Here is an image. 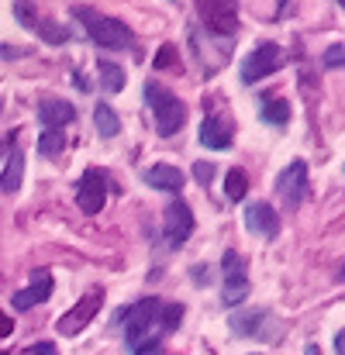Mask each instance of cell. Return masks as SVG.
Wrapping results in <instances>:
<instances>
[{
    "mask_svg": "<svg viewBox=\"0 0 345 355\" xmlns=\"http://www.w3.org/2000/svg\"><path fill=\"white\" fill-rule=\"evenodd\" d=\"M73 14L87 24L90 42H97L101 49H124V45H131V31H128L124 21L108 17V14H101L94 7H73Z\"/></svg>",
    "mask_w": 345,
    "mask_h": 355,
    "instance_id": "1",
    "label": "cell"
},
{
    "mask_svg": "<svg viewBox=\"0 0 345 355\" xmlns=\"http://www.w3.org/2000/svg\"><path fill=\"white\" fill-rule=\"evenodd\" d=\"M145 101H149V107H152V114H155V131H159L162 138H169V135H176V131L183 128L187 107H183L166 87L149 83V87H145Z\"/></svg>",
    "mask_w": 345,
    "mask_h": 355,
    "instance_id": "2",
    "label": "cell"
},
{
    "mask_svg": "<svg viewBox=\"0 0 345 355\" xmlns=\"http://www.w3.org/2000/svg\"><path fill=\"white\" fill-rule=\"evenodd\" d=\"M159 300H138L128 311H121V324H124V338L128 345H142L152 338V328H159Z\"/></svg>",
    "mask_w": 345,
    "mask_h": 355,
    "instance_id": "3",
    "label": "cell"
},
{
    "mask_svg": "<svg viewBox=\"0 0 345 355\" xmlns=\"http://www.w3.org/2000/svg\"><path fill=\"white\" fill-rule=\"evenodd\" d=\"M283 62H287V52H283L276 42H262V45H255V49L245 55V62H242V83L252 87V83L273 76L276 69H283Z\"/></svg>",
    "mask_w": 345,
    "mask_h": 355,
    "instance_id": "4",
    "label": "cell"
},
{
    "mask_svg": "<svg viewBox=\"0 0 345 355\" xmlns=\"http://www.w3.org/2000/svg\"><path fill=\"white\" fill-rule=\"evenodd\" d=\"M197 14L211 35L221 38L238 35V0H197Z\"/></svg>",
    "mask_w": 345,
    "mask_h": 355,
    "instance_id": "5",
    "label": "cell"
},
{
    "mask_svg": "<svg viewBox=\"0 0 345 355\" xmlns=\"http://www.w3.org/2000/svg\"><path fill=\"white\" fill-rule=\"evenodd\" d=\"M101 304H104V290H90V293H83L73 307H69V314H62L59 318V335H80L94 318H97V311H101Z\"/></svg>",
    "mask_w": 345,
    "mask_h": 355,
    "instance_id": "6",
    "label": "cell"
},
{
    "mask_svg": "<svg viewBox=\"0 0 345 355\" xmlns=\"http://www.w3.org/2000/svg\"><path fill=\"white\" fill-rule=\"evenodd\" d=\"M308 190H311V183H308V162L304 159H294L276 176V193L287 200V207H301L308 200Z\"/></svg>",
    "mask_w": 345,
    "mask_h": 355,
    "instance_id": "7",
    "label": "cell"
},
{
    "mask_svg": "<svg viewBox=\"0 0 345 355\" xmlns=\"http://www.w3.org/2000/svg\"><path fill=\"white\" fill-rule=\"evenodd\" d=\"M76 204L83 214H101L108 204V176L104 169H87L76 183Z\"/></svg>",
    "mask_w": 345,
    "mask_h": 355,
    "instance_id": "8",
    "label": "cell"
},
{
    "mask_svg": "<svg viewBox=\"0 0 345 355\" xmlns=\"http://www.w3.org/2000/svg\"><path fill=\"white\" fill-rule=\"evenodd\" d=\"M162 235L173 248H180L187 238L194 235V211L187 200H169L166 204V218H162Z\"/></svg>",
    "mask_w": 345,
    "mask_h": 355,
    "instance_id": "9",
    "label": "cell"
},
{
    "mask_svg": "<svg viewBox=\"0 0 345 355\" xmlns=\"http://www.w3.org/2000/svg\"><path fill=\"white\" fill-rule=\"evenodd\" d=\"M221 266H225V290H221V300H225L228 307H235V304H242V300L249 297V279H245V259H242L238 252H225Z\"/></svg>",
    "mask_w": 345,
    "mask_h": 355,
    "instance_id": "10",
    "label": "cell"
},
{
    "mask_svg": "<svg viewBox=\"0 0 345 355\" xmlns=\"http://www.w3.org/2000/svg\"><path fill=\"white\" fill-rule=\"evenodd\" d=\"M245 228L259 238H276L280 235V218L273 211V204L259 200V204H249L245 207Z\"/></svg>",
    "mask_w": 345,
    "mask_h": 355,
    "instance_id": "11",
    "label": "cell"
},
{
    "mask_svg": "<svg viewBox=\"0 0 345 355\" xmlns=\"http://www.w3.org/2000/svg\"><path fill=\"white\" fill-rule=\"evenodd\" d=\"M49 297H52V276H49L45 269H35L31 286H24V290L14 293V311H31L35 304H42V300H49Z\"/></svg>",
    "mask_w": 345,
    "mask_h": 355,
    "instance_id": "12",
    "label": "cell"
},
{
    "mask_svg": "<svg viewBox=\"0 0 345 355\" xmlns=\"http://www.w3.org/2000/svg\"><path fill=\"white\" fill-rule=\"evenodd\" d=\"M231 135H235V128H231L228 118L211 114V118H204V124H201V145H204V148L225 152V148L231 145Z\"/></svg>",
    "mask_w": 345,
    "mask_h": 355,
    "instance_id": "13",
    "label": "cell"
},
{
    "mask_svg": "<svg viewBox=\"0 0 345 355\" xmlns=\"http://www.w3.org/2000/svg\"><path fill=\"white\" fill-rule=\"evenodd\" d=\"M38 118L45 128H52V131H62V124H69V121L76 118V107L69 104V101H42L38 104Z\"/></svg>",
    "mask_w": 345,
    "mask_h": 355,
    "instance_id": "14",
    "label": "cell"
},
{
    "mask_svg": "<svg viewBox=\"0 0 345 355\" xmlns=\"http://www.w3.org/2000/svg\"><path fill=\"white\" fill-rule=\"evenodd\" d=\"M145 183H149L152 190L176 193V190H183V173H180L176 166H169V162H159V166H152V169L145 173Z\"/></svg>",
    "mask_w": 345,
    "mask_h": 355,
    "instance_id": "15",
    "label": "cell"
},
{
    "mask_svg": "<svg viewBox=\"0 0 345 355\" xmlns=\"http://www.w3.org/2000/svg\"><path fill=\"white\" fill-rule=\"evenodd\" d=\"M21 180H24V152L14 145L10 155H7V166L0 173V190L3 193H14V190H21Z\"/></svg>",
    "mask_w": 345,
    "mask_h": 355,
    "instance_id": "16",
    "label": "cell"
},
{
    "mask_svg": "<svg viewBox=\"0 0 345 355\" xmlns=\"http://www.w3.org/2000/svg\"><path fill=\"white\" fill-rule=\"evenodd\" d=\"M266 311H242V314H231V331L242 335V338H252L259 335V328L266 324Z\"/></svg>",
    "mask_w": 345,
    "mask_h": 355,
    "instance_id": "17",
    "label": "cell"
},
{
    "mask_svg": "<svg viewBox=\"0 0 345 355\" xmlns=\"http://www.w3.org/2000/svg\"><path fill=\"white\" fill-rule=\"evenodd\" d=\"M94 124H97V135L101 138H115L117 131H121V121H117L115 107L104 104V101H97V107H94Z\"/></svg>",
    "mask_w": 345,
    "mask_h": 355,
    "instance_id": "18",
    "label": "cell"
},
{
    "mask_svg": "<svg viewBox=\"0 0 345 355\" xmlns=\"http://www.w3.org/2000/svg\"><path fill=\"white\" fill-rule=\"evenodd\" d=\"M259 118L266 121V124L283 128V124L290 121V104H287V101H280V97H269V101H262V104H259Z\"/></svg>",
    "mask_w": 345,
    "mask_h": 355,
    "instance_id": "19",
    "label": "cell"
},
{
    "mask_svg": "<svg viewBox=\"0 0 345 355\" xmlns=\"http://www.w3.org/2000/svg\"><path fill=\"white\" fill-rule=\"evenodd\" d=\"M97 73H101V83L108 94H121L124 90V69L111 62V59H97Z\"/></svg>",
    "mask_w": 345,
    "mask_h": 355,
    "instance_id": "20",
    "label": "cell"
},
{
    "mask_svg": "<svg viewBox=\"0 0 345 355\" xmlns=\"http://www.w3.org/2000/svg\"><path fill=\"white\" fill-rule=\"evenodd\" d=\"M38 35H42V42H49V45H66L73 35H69V24H59V21H38V28H35Z\"/></svg>",
    "mask_w": 345,
    "mask_h": 355,
    "instance_id": "21",
    "label": "cell"
},
{
    "mask_svg": "<svg viewBox=\"0 0 345 355\" xmlns=\"http://www.w3.org/2000/svg\"><path fill=\"white\" fill-rule=\"evenodd\" d=\"M62 148H66V135H62V131L45 128V131H42V138H38V152H42V155H49V159H56Z\"/></svg>",
    "mask_w": 345,
    "mask_h": 355,
    "instance_id": "22",
    "label": "cell"
},
{
    "mask_svg": "<svg viewBox=\"0 0 345 355\" xmlns=\"http://www.w3.org/2000/svg\"><path fill=\"white\" fill-rule=\"evenodd\" d=\"M225 193H228V200H242L245 193H249V176L242 173V169H231L228 180H225Z\"/></svg>",
    "mask_w": 345,
    "mask_h": 355,
    "instance_id": "23",
    "label": "cell"
},
{
    "mask_svg": "<svg viewBox=\"0 0 345 355\" xmlns=\"http://www.w3.org/2000/svg\"><path fill=\"white\" fill-rule=\"evenodd\" d=\"M180 321H183V307L180 304H162L159 307V328L162 331H176Z\"/></svg>",
    "mask_w": 345,
    "mask_h": 355,
    "instance_id": "24",
    "label": "cell"
},
{
    "mask_svg": "<svg viewBox=\"0 0 345 355\" xmlns=\"http://www.w3.org/2000/svg\"><path fill=\"white\" fill-rule=\"evenodd\" d=\"M14 17H17V21H21L24 28H31V31H35V28H38V21H42V17L35 14V7H31L28 0H14Z\"/></svg>",
    "mask_w": 345,
    "mask_h": 355,
    "instance_id": "25",
    "label": "cell"
},
{
    "mask_svg": "<svg viewBox=\"0 0 345 355\" xmlns=\"http://www.w3.org/2000/svg\"><path fill=\"white\" fill-rule=\"evenodd\" d=\"M214 173H218V169H214V162H197V166H194V180H197L201 187H211Z\"/></svg>",
    "mask_w": 345,
    "mask_h": 355,
    "instance_id": "26",
    "label": "cell"
},
{
    "mask_svg": "<svg viewBox=\"0 0 345 355\" xmlns=\"http://www.w3.org/2000/svg\"><path fill=\"white\" fill-rule=\"evenodd\" d=\"M325 66H328V69H339V66H345V45H332V49L325 52Z\"/></svg>",
    "mask_w": 345,
    "mask_h": 355,
    "instance_id": "27",
    "label": "cell"
},
{
    "mask_svg": "<svg viewBox=\"0 0 345 355\" xmlns=\"http://www.w3.org/2000/svg\"><path fill=\"white\" fill-rule=\"evenodd\" d=\"M173 62H176V49H173V45H162L152 66H155V69H166V66H173Z\"/></svg>",
    "mask_w": 345,
    "mask_h": 355,
    "instance_id": "28",
    "label": "cell"
},
{
    "mask_svg": "<svg viewBox=\"0 0 345 355\" xmlns=\"http://www.w3.org/2000/svg\"><path fill=\"white\" fill-rule=\"evenodd\" d=\"M131 352H135V355H162V345H159V338H149V342L135 345Z\"/></svg>",
    "mask_w": 345,
    "mask_h": 355,
    "instance_id": "29",
    "label": "cell"
},
{
    "mask_svg": "<svg viewBox=\"0 0 345 355\" xmlns=\"http://www.w3.org/2000/svg\"><path fill=\"white\" fill-rule=\"evenodd\" d=\"M21 55H28V49H21V45H0V59H21Z\"/></svg>",
    "mask_w": 345,
    "mask_h": 355,
    "instance_id": "30",
    "label": "cell"
},
{
    "mask_svg": "<svg viewBox=\"0 0 345 355\" xmlns=\"http://www.w3.org/2000/svg\"><path fill=\"white\" fill-rule=\"evenodd\" d=\"M10 331H14V321H10V318H7V314L0 311V338H7Z\"/></svg>",
    "mask_w": 345,
    "mask_h": 355,
    "instance_id": "31",
    "label": "cell"
},
{
    "mask_svg": "<svg viewBox=\"0 0 345 355\" xmlns=\"http://www.w3.org/2000/svg\"><path fill=\"white\" fill-rule=\"evenodd\" d=\"M28 355H56V345H49V342H45V345H31Z\"/></svg>",
    "mask_w": 345,
    "mask_h": 355,
    "instance_id": "32",
    "label": "cell"
},
{
    "mask_svg": "<svg viewBox=\"0 0 345 355\" xmlns=\"http://www.w3.org/2000/svg\"><path fill=\"white\" fill-rule=\"evenodd\" d=\"M335 352L345 355V331H339V338H335Z\"/></svg>",
    "mask_w": 345,
    "mask_h": 355,
    "instance_id": "33",
    "label": "cell"
},
{
    "mask_svg": "<svg viewBox=\"0 0 345 355\" xmlns=\"http://www.w3.org/2000/svg\"><path fill=\"white\" fill-rule=\"evenodd\" d=\"M308 355H321L318 352V345H308Z\"/></svg>",
    "mask_w": 345,
    "mask_h": 355,
    "instance_id": "34",
    "label": "cell"
},
{
    "mask_svg": "<svg viewBox=\"0 0 345 355\" xmlns=\"http://www.w3.org/2000/svg\"><path fill=\"white\" fill-rule=\"evenodd\" d=\"M342 276H345V262H342Z\"/></svg>",
    "mask_w": 345,
    "mask_h": 355,
    "instance_id": "35",
    "label": "cell"
},
{
    "mask_svg": "<svg viewBox=\"0 0 345 355\" xmlns=\"http://www.w3.org/2000/svg\"><path fill=\"white\" fill-rule=\"evenodd\" d=\"M339 3H342V7H345V0H339Z\"/></svg>",
    "mask_w": 345,
    "mask_h": 355,
    "instance_id": "36",
    "label": "cell"
},
{
    "mask_svg": "<svg viewBox=\"0 0 345 355\" xmlns=\"http://www.w3.org/2000/svg\"><path fill=\"white\" fill-rule=\"evenodd\" d=\"M0 355H3V352H0Z\"/></svg>",
    "mask_w": 345,
    "mask_h": 355,
    "instance_id": "37",
    "label": "cell"
}]
</instances>
